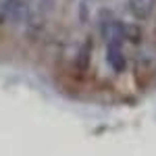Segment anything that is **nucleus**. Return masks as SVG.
<instances>
[{
  "label": "nucleus",
  "mask_w": 156,
  "mask_h": 156,
  "mask_svg": "<svg viewBox=\"0 0 156 156\" xmlns=\"http://www.w3.org/2000/svg\"><path fill=\"white\" fill-rule=\"evenodd\" d=\"M127 9L137 21H146L154 12L156 0H127Z\"/></svg>",
  "instance_id": "nucleus-1"
}]
</instances>
